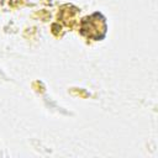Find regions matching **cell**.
Masks as SVG:
<instances>
[{
  "mask_svg": "<svg viewBox=\"0 0 158 158\" xmlns=\"http://www.w3.org/2000/svg\"><path fill=\"white\" fill-rule=\"evenodd\" d=\"M80 32L83 36H85L88 38H94V40L102 38L106 32L105 19L98 12L93 14L89 17L83 19L81 26H80Z\"/></svg>",
  "mask_w": 158,
  "mask_h": 158,
  "instance_id": "cell-1",
  "label": "cell"
}]
</instances>
